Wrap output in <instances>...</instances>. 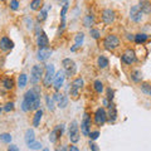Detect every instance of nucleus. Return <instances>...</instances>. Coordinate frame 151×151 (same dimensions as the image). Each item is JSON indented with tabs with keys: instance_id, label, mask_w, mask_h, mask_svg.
Instances as JSON below:
<instances>
[{
	"instance_id": "5",
	"label": "nucleus",
	"mask_w": 151,
	"mask_h": 151,
	"mask_svg": "<svg viewBox=\"0 0 151 151\" xmlns=\"http://www.w3.org/2000/svg\"><path fill=\"white\" fill-rule=\"evenodd\" d=\"M43 74H44V67L40 64H35L33 65L32 68V72H30V83L33 86H35L40 82V79L43 78Z\"/></svg>"
},
{
	"instance_id": "26",
	"label": "nucleus",
	"mask_w": 151,
	"mask_h": 151,
	"mask_svg": "<svg viewBox=\"0 0 151 151\" xmlns=\"http://www.w3.org/2000/svg\"><path fill=\"white\" fill-rule=\"evenodd\" d=\"M45 103H47V108L49 111L53 112L55 110V102L53 100V97H50V94H47L45 96Z\"/></svg>"
},
{
	"instance_id": "21",
	"label": "nucleus",
	"mask_w": 151,
	"mask_h": 151,
	"mask_svg": "<svg viewBox=\"0 0 151 151\" xmlns=\"http://www.w3.org/2000/svg\"><path fill=\"white\" fill-rule=\"evenodd\" d=\"M1 84H3V87L6 89V91H10V89L14 88V86H15V82H14V79L10 78V77H5L1 81Z\"/></svg>"
},
{
	"instance_id": "20",
	"label": "nucleus",
	"mask_w": 151,
	"mask_h": 151,
	"mask_svg": "<svg viewBox=\"0 0 151 151\" xmlns=\"http://www.w3.org/2000/svg\"><path fill=\"white\" fill-rule=\"evenodd\" d=\"M139 8L144 14H146V15L151 14V1H149V0H140Z\"/></svg>"
},
{
	"instance_id": "6",
	"label": "nucleus",
	"mask_w": 151,
	"mask_h": 151,
	"mask_svg": "<svg viewBox=\"0 0 151 151\" xmlns=\"http://www.w3.org/2000/svg\"><path fill=\"white\" fill-rule=\"evenodd\" d=\"M68 137L72 144H77L79 141V126L77 121H72L68 127Z\"/></svg>"
},
{
	"instance_id": "38",
	"label": "nucleus",
	"mask_w": 151,
	"mask_h": 151,
	"mask_svg": "<svg viewBox=\"0 0 151 151\" xmlns=\"http://www.w3.org/2000/svg\"><path fill=\"white\" fill-rule=\"evenodd\" d=\"M28 149L29 150H40L42 149V144L34 140L33 142H30L29 145H28Z\"/></svg>"
},
{
	"instance_id": "4",
	"label": "nucleus",
	"mask_w": 151,
	"mask_h": 151,
	"mask_svg": "<svg viewBox=\"0 0 151 151\" xmlns=\"http://www.w3.org/2000/svg\"><path fill=\"white\" fill-rule=\"evenodd\" d=\"M83 86H84V81L81 77H77L76 79L72 81V83H70V88H69V94L73 100H77L78 98L79 91L83 88Z\"/></svg>"
},
{
	"instance_id": "9",
	"label": "nucleus",
	"mask_w": 151,
	"mask_h": 151,
	"mask_svg": "<svg viewBox=\"0 0 151 151\" xmlns=\"http://www.w3.org/2000/svg\"><path fill=\"white\" fill-rule=\"evenodd\" d=\"M93 121L97 126H103L107 122V112L103 107H98L96 112H94Z\"/></svg>"
},
{
	"instance_id": "31",
	"label": "nucleus",
	"mask_w": 151,
	"mask_h": 151,
	"mask_svg": "<svg viewBox=\"0 0 151 151\" xmlns=\"http://www.w3.org/2000/svg\"><path fill=\"white\" fill-rule=\"evenodd\" d=\"M48 18V10L47 9H43L42 8L39 12H38V15H37V19H38V22H44L45 19Z\"/></svg>"
},
{
	"instance_id": "16",
	"label": "nucleus",
	"mask_w": 151,
	"mask_h": 151,
	"mask_svg": "<svg viewBox=\"0 0 151 151\" xmlns=\"http://www.w3.org/2000/svg\"><path fill=\"white\" fill-rule=\"evenodd\" d=\"M144 18V13L140 10L139 5H135L130 9V19L135 23H140Z\"/></svg>"
},
{
	"instance_id": "32",
	"label": "nucleus",
	"mask_w": 151,
	"mask_h": 151,
	"mask_svg": "<svg viewBox=\"0 0 151 151\" xmlns=\"http://www.w3.org/2000/svg\"><path fill=\"white\" fill-rule=\"evenodd\" d=\"M141 92L145 93L146 96H151V84L147 83V82H144V83H141Z\"/></svg>"
},
{
	"instance_id": "45",
	"label": "nucleus",
	"mask_w": 151,
	"mask_h": 151,
	"mask_svg": "<svg viewBox=\"0 0 151 151\" xmlns=\"http://www.w3.org/2000/svg\"><path fill=\"white\" fill-rule=\"evenodd\" d=\"M68 150H70V151H78L79 149L77 147V146H74V145H72V146H69V147H68Z\"/></svg>"
},
{
	"instance_id": "8",
	"label": "nucleus",
	"mask_w": 151,
	"mask_h": 151,
	"mask_svg": "<svg viewBox=\"0 0 151 151\" xmlns=\"http://www.w3.org/2000/svg\"><path fill=\"white\" fill-rule=\"evenodd\" d=\"M91 126H92V120H91V116H89L88 112H84L83 113V119L81 122V132L83 136H87L89 135L91 132Z\"/></svg>"
},
{
	"instance_id": "25",
	"label": "nucleus",
	"mask_w": 151,
	"mask_h": 151,
	"mask_svg": "<svg viewBox=\"0 0 151 151\" xmlns=\"http://www.w3.org/2000/svg\"><path fill=\"white\" fill-rule=\"evenodd\" d=\"M35 140V135H34V131L30 130V129H28L25 131V137H24V141H25V144L27 145H29L30 142H33V141Z\"/></svg>"
},
{
	"instance_id": "40",
	"label": "nucleus",
	"mask_w": 151,
	"mask_h": 151,
	"mask_svg": "<svg viewBox=\"0 0 151 151\" xmlns=\"http://www.w3.org/2000/svg\"><path fill=\"white\" fill-rule=\"evenodd\" d=\"M88 137L91 139V141H96L98 137H100V131H91L88 135Z\"/></svg>"
},
{
	"instance_id": "30",
	"label": "nucleus",
	"mask_w": 151,
	"mask_h": 151,
	"mask_svg": "<svg viewBox=\"0 0 151 151\" xmlns=\"http://www.w3.org/2000/svg\"><path fill=\"white\" fill-rule=\"evenodd\" d=\"M93 24H94V17L92 15V14H87L83 19V25L87 27V28H91Z\"/></svg>"
},
{
	"instance_id": "2",
	"label": "nucleus",
	"mask_w": 151,
	"mask_h": 151,
	"mask_svg": "<svg viewBox=\"0 0 151 151\" xmlns=\"http://www.w3.org/2000/svg\"><path fill=\"white\" fill-rule=\"evenodd\" d=\"M54 74H55V68L53 64H47L44 67V74H43V86L45 88H50L53 84V79H54Z\"/></svg>"
},
{
	"instance_id": "19",
	"label": "nucleus",
	"mask_w": 151,
	"mask_h": 151,
	"mask_svg": "<svg viewBox=\"0 0 151 151\" xmlns=\"http://www.w3.org/2000/svg\"><path fill=\"white\" fill-rule=\"evenodd\" d=\"M14 48V43L10 38L8 37H3L1 39H0V49L4 50V52H8Z\"/></svg>"
},
{
	"instance_id": "15",
	"label": "nucleus",
	"mask_w": 151,
	"mask_h": 151,
	"mask_svg": "<svg viewBox=\"0 0 151 151\" xmlns=\"http://www.w3.org/2000/svg\"><path fill=\"white\" fill-rule=\"evenodd\" d=\"M67 12H68V0H65L64 5L60 9V24H59V29H58V34L57 35H60L62 32L64 30L65 28V17H67Z\"/></svg>"
},
{
	"instance_id": "12",
	"label": "nucleus",
	"mask_w": 151,
	"mask_h": 151,
	"mask_svg": "<svg viewBox=\"0 0 151 151\" xmlns=\"http://www.w3.org/2000/svg\"><path fill=\"white\" fill-rule=\"evenodd\" d=\"M64 79H65V73H64V70H58V72H55L54 79H53V84H52L55 91H59V89L63 87Z\"/></svg>"
},
{
	"instance_id": "7",
	"label": "nucleus",
	"mask_w": 151,
	"mask_h": 151,
	"mask_svg": "<svg viewBox=\"0 0 151 151\" xmlns=\"http://www.w3.org/2000/svg\"><path fill=\"white\" fill-rule=\"evenodd\" d=\"M62 65H63V70L65 73V77H72L77 72V65L76 62L70 58H64L62 60Z\"/></svg>"
},
{
	"instance_id": "24",
	"label": "nucleus",
	"mask_w": 151,
	"mask_h": 151,
	"mask_svg": "<svg viewBox=\"0 0 151 151\" xmlns=\"http://www.w3.org/2000/svg\"><path fill=\"white\" fill-rule=\"evenodd\" d=\"M147 39H149V35L145 34V33H137V34H135V38H134L136 44H144Z\"/></svg>"
},
{
	"instance_id": "22",
	"label": "nucleus",
	"mask_w": 151,
	"mask_h": 151,
	"mask_svg": "<svg viewBox=\"0 0 151 151\" xmlns=\"http://www.w3.org/2000/svg\"><path fill=\"white\" fill-rule=\"evenodd\" d=\"M42 117H43V110H40V108H38L34 117H33V126L34 127H39L40 125V121H42Z\"/></svg>"
},
{
	"instance_id": "41",
	"label": "nucleus",
	"mask_w": 151,
	"mask_h": 151,
	"mask_svg": "<svg viewBox=\"0 0 151 151\" xmlns=\"http://www.w3.org/2000/svg\"><path fill=\"white\" fill-rule=\"evenodd\" d=\"M14 108H15V106H14V103H13V102H8L6 105L3 107V110L5 111V112H10V111H14Z\"/></svg>"
},
{
	"instance_id": "35",
	"label": "nucleus",
	"mask_w": 151,
	"mask_h": 151,
	"mask_svg": "<svg viewBox=\"0 0 151 151\" xmlns=\"http://www.w3.org/2000/svg\"><path fill=\"white\" fill-rule=\"evenodd\" d=\"M12 135L10 134H8V132H3V134H0V141L4 144H10L12 142Z\"/></svg>"
},
{
	"instance_id": "27",
	"label": "nucleus",
	"mask_w": 151,
	"mask_h": 151,
	"mask_svg": "<svg viewBox=\"0 0 151 151\" xmlns=\"http://www.w3.org/2000/svg\"><path fill=\"white\" fill-rule=\"evenodd\" d=\"M43 8V1L42 0H32L30 1V9L33 12H39Z\"/></svg>"
},
{
	"instance_id": "11",
	"label": "nucleus",
	"mask_w": 151,
	"mask_h": 151,
	"mask_svg": "<svg viewBox=\"0 0 151 151\" xmlns=\"http://www.w3.org/2000/svg\"><path fill=\"white\" fill-rule=\"evenodd\" d=\"M101 19L103 22V24L106 25H111L116 19V13L112 10V9H103L101 13Z\"/></svg>"
},
{
	"instance_id": "13",
	"label": "nucleus",
	"mask_w": 151,
	"mask_h": 151,
	"mask_svg": "<svg viewBox=\"0 0 151 151\" xmlns=\"http://www.w3.org/2000/svg\"><path fill=\"white\" fill-rule=\"evenodd\" d=\"M121 60H122V63L126 64V65H131V64H134L136 60V54H135V52L132 50V49H126L124 52V54L121 55Z\"/></svg>"
},
{
	"instance_id": "37",
	"label": "nucleus",
	"mask_w": 151,
	"mask_h": 151,
	"mask_svg": "<svg viewBox=\"0 0 151 151\" xmlns=\"http://www.w3.org/2000/svg\"><path fill=\"white\" fill-rule=\"evenodd\" d=\"M89 34H91V37L93 38V39H100L101 38V33L98 29H94V28H89Z\"/></svg>"
},
{
	"instance_id": "23",
	"label": "nucleus",
	"mask_w": 151,
	"mask_h": 151,
	"mask_svg": "<svg viewBox=\"0 0 151 151\" xmlns=\"http://www.w3.org/2000/svg\"><path fill=\"white\" fill-rule=\"evenodd\" d=\"M108 64H110V60H108L107 57H105V55H100V57L97 58V65H98V67H100L101 69L107 68V67H108Z\"/></svg>"
},
{
	"instance_id": "33",
	"label": "nucleus",
	"mask_w": 151,
	"mask_h": 151,
	"mask_svg": "<svg viewBox=\"0 0 151 151\" xmlns=\"http://www.w3.org/2000/svg\"><path fill=\"white\" fill-rule=\"evenodd\" d=\"M93 89L96 91L98 94H101L103 92V89H105V87H103V83L100 81V79H97V81L93 82Z\"/></svg>"
},
{
	"instance_id": "18",
	"label": "nucleus",
	"mask_w": 151,
	"mask_h": 151,
	"mask_svg": "<svg viewBox=\"0 0 151 151\" xmlns=\"http://www.w3.org/2000/svg\"><path fill=\"white\" fill-rule=\"evenodd\" d=\"M107 107L110 108V111H108V113H107V121L111 122V124H113V122H116V120H117V110H116V106H115V103H113L112 101H108Z\"/></svg>"
},
{
	"instance_id": "17",
	"label": "nucleus",
	"mask_w": 151,
	"mask_h": 151,
	"mask_svg": "<svg viewBox=\"0 0 151 151\" xmlns=\"http://www.w3.org/2000/svg\"><path fill=\"white\" fill-rule=\"evenodd\" d=\"M37 45H38V48H44V47H48L49 45L48 35L45 34L44 30H40L37 34Z\"/></svg>"
},
{
	"instance_id": "44",
	"label": "nucleus",
	"mask_w": 151,
	"mask_h": 151,
	"mask_svg": "<svg viewBox=\"0 0 151 151\" xmlns=\"http://www.w3.org/2000/svg\"><path fill=\"white\" fill-rule=\"evenodd\" d=\"M8 150H9V151H19V147H17L15 145H10V146L8 147Z\"/></svg>"
},
{
	"instance_id": "34",
	"label": "nucleus",
	"mask_w": 151,
	"mask_h": 151,
	"mask_svg": "<svg viewBox=\"0 0 151 151\" xmlns=\"http://www.w3.org/2000/svg\"><path fill=\"white\" fill-rule=\"evenodd\" d=\"M83 40H84V34L83 33H77L76 37H74V44L78 45L79 48H81L82 44H83Z\"/></svg>"
},
{
	"instance_id": "29",
	"label": "nucleus",
	"mask_w": 151,
	"mask_h": 151,
	"mask_svg": "<svg viewBox=\"0 0 151 151\" xmlns=\"http://www.w3.org/2000/svg\"><path fill=\"white\" fill-rule=\"evenodd\" d=\"M28 83V76L25 73H22L20 76L18 77V87L19 88H24Z\"/></svg>"
},
{
	"instance_id": "48",
	"label": "nucleus",
	"mask_w": 151,
	"mask_h": 151,
	"mask_svg": "<svg viewBox=\"0 0 151 151\" xmlns=\"http://www.w3.org/2000/svg\"><path fill=\"white\" fill-rule=\"evenodd\" d=\"M3 111H4V110H3L1 107H0V115H1V112H3Z\"/></svg>"
},
{
	"instance_id": "47",
	"label": "nucleus",
	"mask_w": 151,
	"mask_h": 151,
	"mask_svg": "<svg viewBox=\"0 0 151 151\" xmlns=\"http://www.w3.org/2000/svg\"><path fill=\"white\" fill-rule=\"evenodd\" d=\"M134 38H135L134 34H127V39L129 40H134Z\"/></svg>"
},
{
	"instance_id": "46",
	"label": "nucleus",
	"mask_w": 151,
	"mask_h": 151,
	"mask_svg": "<svg viewBox=\"0 0 151 151\" xmlns=\"http://www.w3.org/2000/svg\"><path fill=\"white\" fill-rule=\"evenodd\" d=\"M78 48H79V47H78V45H76V44H74L73 47H70V52H76V50H77Z\"/></svg>"
},
{
	"instance_id": "36",
	"label": "nucleus",
	"mask_w": 151,
	"mask_h": 151,
	"mask_svg": "<svg viewBox=\"0 0 151 151\" xmlns=\"http://www.w3.org/2000/svg\"><path fill=\"white\" fill-rule=\"evenodd\" d=\"M141 78H142V74H141L140 70H134V72L131 73V79H132L134 82H136V83L140 82Z\"/></svg>"
},
{
	"instance_id": "10",
	"label": "nucleus",
	"mask_w": 151,
	"mask_h": 151,
	"mask_svg": "<svg viewBox=\"0 0 151 151\" xmlns=\"http://www.w3.org/2000/svg\"><path fill=\"white\" fill-rule=\"evenodd\" d=\"M63 132H64V124H60V125H57L54 127V130L50 132L49 135V141L52 144H57L58 140L63 136Z\"/></svg>"
},
{
	"instance_id": "14",
	"label": "nucleus",
	"mask_w": 151,
	"mask_h": 151,
	"mask_svg": "<svg viewBox=\"0 0 151 151\" xmlns=\"http://www.w3.org/2000/svg\"><path fill=\"white\" fill-rule=\"evenodd\" d=\"M52 53H53V50H52L49 47H44V48H39L37 52V58L39 62H45V60H48L50 58Z\"/></svg>"
},
{
	"instance_id": "43",
	"label": "nucleus",
	"mask_w": 151,
	"mask_h": 151,
	"mask_svg": "<svg viewBox=\"0 0 151 151\" xmlns=\"http://www.w3.org/2000/svg\"><path fill=\"white\" fill-rule=\"evenodd\" d=\"M89 149L93 150V151H98V150H100V147H97V145L94 144V142H92V141L89 142Z\"/></svg>"
},
{
	"instance_id": "1",
	"label": "nucleus",
	"mask_w": 151,
	"mask_h": 151,
	"mask_svg": "<svg viewBox=\"0 0 151 151\" xmlns=\"http://www.w3.org/2000/svg\"><path fill=\"white\" fill-rule=\"evenodd\" d=\"M40 107V87L35 84L33 88L28 89L23 96L22 110L24 112H29L33 110H38Z\"/></svg>"
},
{
	"instance_id": "42",
	"label": "nucleus",
	"mask_w": 151,
	"mask_h": 151,
	"mask_svg": "<svg viewBox=\"0 0 151 151\" xmlns=\"http://www.w3.org/2000/svg\"><path fill=\"white\" fill-rule=\"evenodd\" d=\"M113 97H115V91L112 88H107V100L113 101Z\"/></svg>"
},
{
	"instance_id": "3",
	"label": "nucleus",
	"mask_w": 151,
	"mask_h": 151,
	"mask_svg": "<svg viewBox=\"0 0 151 151\" xmlns=\"http://www.w3.org/2000/svg\"><path fill=\"white\" fill-rule=\"evenodd\" d=\"M120 38L115 35V34H108L105 37V39H103V48H105L106 50H115L120 47Z\"/></svg>"
},
{
	"instance_id": "39",
	"label": "nucleus",
	"mask_w": 151,
	"mask_h": 151,
	"mask_svg": "<svg viewBox=\"0 0 151 151\" xmlns=\"http://www.w3.org/2000/svg\"><path fill=\"white\" fill-rule=\"evenodd\" d=\"M19 1L18 0H10V3H9V6H10V9L12 10H14V12H17L18 9H19Z\"/></svg>"
},
{
	"instance_id": "28",
	"label": "nucleus",
	"mask_w": 151,
	"mask_h": 151,
	"mask_svg": "<svg viewBox=\"0 0 151 151\" xmlns=\"http://www.w3.org/2000/svg\"><path fill=\"white\" fill-rule=\"evenodd\" d=\"M67 106H68V97L65 96V94H62L60 98L58 100V102H57V107H59L60 110H63V108H65Z\"/></svg>"
}]
</instances>
